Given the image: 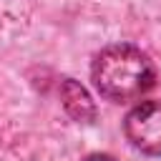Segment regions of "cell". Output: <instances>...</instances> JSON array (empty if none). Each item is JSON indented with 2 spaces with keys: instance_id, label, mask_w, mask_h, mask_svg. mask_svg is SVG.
I'll list each match as a JSON object with an SVG mask.
<instances>
[{
  "instance_id": "obj_1",
  "label": "cell",
  "mask_w": 161,
  "mask_h": 161,
  "mask_svg": "<svg viewBox=\"0 0 161 161\" xmlns=\"http://www.w3.org/2000/svg\"><path fill=\"white\" fill-rule=\"evenodd\" d=\"M91 80L101 98L111 103H131L156 86V65L138 45L111 43L93 55Z\"/></svg>"
},
{
  "instance_id": "obj_2",
  "label": "cell",
  "mask_w": 161,
  "mask_h": 161,
  "mask_svg": "<svg viewBox=\"0 0 161 161\" xmlns=\"http://www.w3.org/2000/svg\"><path fill=\"white\" fill-rule=\"evenodd\" d=\"M128 146L143 156L161 158V101H141L123 118Z\"/></svg>"
},
{
  "instance_id": "obj_3",
  "label": "cell",
  "mask_w": 161,
  "mask_h": 161,
  "mask_svg": "<svg viewBox=\"0 0 161 161\" xmlns=\"http://www.w3.org/2000/svg\"><path fill=\"white\" fill-rule=\"evenodd\" d=\"M60 103H63L65 113H68L73 121H78V123H93L96 116H98L93 98H91L88 91H86L78 80H73V78H63V80H60Z\"/></svg>"
},
{
  "instance_id": "obj_4",
  "label": "cell",
  "mask_w": 161,
  "mask_h": 161,
  "mask_svg": "<svg viewBox=\"0 0 161 161\" xmlns=\"http://www.w3.org/2000/svg\"><path fill=\"white\" fill-rule=\"evenodd\" d=\"M83 161H116V158L108 156V153H91V156H86Z\"/></svg>"
}]
</instances>
